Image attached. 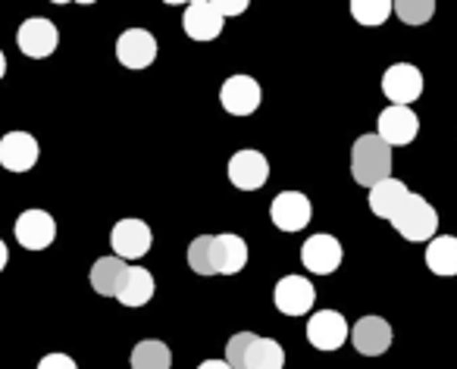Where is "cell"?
Instances as JSON below:
<instances>
[{
  "mask_svg": "<svg viewBox=\"0 0 457 369\" xmlns=\"http://www.w3.org/2000/svg\"><path fill=\"white\" fill-rule=\"evenodd\" d=\"M382 94L392 101V107H411L423 94V72L411 63H395L382 76Z\"/></svg>",
  "mask_w": 457,
  "mask_h": 369,
  "instance_id": "3957f363",
  "label": "cell"
},
{
  "mask_svg": "<svg viewBox=\"0 0 457 369\" xmlns=\"http://www.w3.org/2000/svg\"><path fill=\"white\" fill-rule=\"evenodd\" d=\"M270 217H273V226L282 232H301L313 217L311 198L301 192H282L273 198L270 204Z\"/></svg>",
  "mask_w": 457,
  "mask_h": 369,
  "instance_id": "9c48e42d",
  "label": "cell"
},
{
  "mask_svg": "<svg viewBox=\"0 0 457 369\" xmlns=\"http://www.w3.org/2000/svg\"><path fill=\"white\" fill-rule=\"evenodd\" d=\"M157 57V38L147 29H126L116 41V60L126 70H147Z\"/></svg>",
  "mask_w": 457,
  "mask_h": 369,
  "instance_id": "8fae6325",
  "label": "cell"
},
{
  "mask_svg": "<svg viewBox=\"0 0 457 369\" xmlns=\"http://www.w3.org/2000/svg\"><path fill=\"white\" fill-rule=\"evenodd\" d=\"M216 238V273L220 275H236L248 266V242L242 235L222 232Z\"/></svg>",
  "mask_w": 457,
  "mask_h": 369,
  "instance_id": "ac0fdd59",
  "label": "cell"
},
{
  "mask_svg": "<svg viewBox=\"0 0 457 369\" xmlns=\"http://www.w3.org/2000/svg\"><path fill=\"white\" fill-rule=\"evenodd\" d=\"M7 260H10V250H7V244L0 242V273L7 269Z\"/></svg>",
  "mask_w": 457,
  "mask_h": 369,
  "instance_id": "4dcf8cb0",
  "label": "cell"
},
{
  "mask_svg": "<svg viewBox=\"0 0 457 369\" xmlns=\"http://www.w3.org/2000/svg\"><path fill=\"white\" fill-rule=\"evenodd\" d=\"M7 76V57H4V51H0V78Z\"/></svg>",
  "mask_w": 457,
  "mask_h": 369,
  "instance_id": "1f68e13d",
  "label": "cell"
},
{
  "mask_svg": "<svg viewBox=\"0 0 457 369\" xmlns=\"http://www.w3.org/2000/svg\"><path fill=\"white\" fill-rule=\"evenodd\" d=\"M407 194L411 192H407V184L401 182V178H386V182L370 188V210L379 219H392L395 213L404 207Z\"/></svg>",
  "mask_w": 457,
  "mask_h": 369,
  "instance_id": "d6986e66",
  "label": "cell"
},
{
  "mask_svg": "<svg viewBox=\"0 0 457 369\" xmlns=\"http://www.w3.org/2000/svg\"><path fill=\"white\" fill-rule=\"evenodd\" d=\"M13 235L26 250H45L57 238V223H54V217L47 210H26L16 219Z\"/></svg>",
  "mask_w": 457,
  "mask_h": 369,
  "instance_id": "30bf717a",
  "label": "cell"
},
{
  "mask_svg": "<svg viewBox=\"0 0 457 369\" xmlns=\"http://www.w3.org/2000/svg\"><path fill=\"white\" fill-rule=\"evenodd\" d=\"M188 266L197 275H216V238L201 235L188 244Z\"/></svg>",
  "mask_w": 457,
  "mask_h": 369,
  "instance_id": "d4e9b609",
  "label": "cell"
},
{
  "mask_svg": "<svg viewBox=\"0 0 457 369\" xmlns=\"http://www.w3.org/2000/svg\"><path fill=\"white\" fill-rule=\"evenodd\" d=\"M16 45H20V51L32 60L51 57L60 45L57 26H54L51 20H45V16H32V20L22 22L20 32H16Z\"/></svg>",
  "mask_w": 457,
  "mask_h": 369,
  "instance_id": "277c9868",
  "label": "cell"
},
{
  "mask_svg": "<svg viewBox=\"0 0 457 369\" xmlns=\"http://www.w3.org/2000/svg\"><path fill=\"white\" fill-rule=\"evenodd\" d=\"M38 369H79V366H76V360L66 354H47V357H41Z\"/></svg>",
  "mask_w": 457,
  "mask_h": 369,
  "instance_id": "f1b7e54d",
  "label": "cell"
},
{
  "mask_svg": "<svg viewBox=\"0 0 457 369\" xmlns=\"http://www.w3.org/2000/svg\"><path fill=\"white\" fill-rule=\"evenodd\" d=\"M351 16L361 26H382L392 16V0H354L351 4Z\"/></svg>",
  "mask_w": 457,
  "mask_h": 369,
  "instance_id": "4316f807",
  "label": "cell"
},
{
  "mask_svg": "<svg viewBox=\"0 0 457 369\" xmlns=\"http://www.w3.org/2000/svg\"><path fill=\"white\" fill-rule=\"evenodd\" d=\"M342 244H338L336 235L329 232H320V235H311L301 248V263L311 269L313 275H329L342 266Z\"/></svg>",
  "mask_w": 457,
  "mask_h": 369,
  "instance_id": "8992f818",
  "label": "cell"
},
{
  "mask_svg": "<svg viewBox=\"0 0 457 369\" xmlns=\"http://www.w3.org/2000/svg\"><path fill=\"white\" fill-rule=\"evenodd\" d=\"M38 141L29 132H7L0 138V166L7 172H29L38 163Z\"/></svg>",
  "mask_w": 457,
  "mask_h": 369,
  "instance_id": "9a60e30c",
  "label": "cell"
},
{
  "mask_svg": "<svg viewBox=\"0 0 457 369\" xmlns=\"http://www.w3.org/2000/svg\"><path fill=\"white\" fill-rule=\"evenodd\" d=\"M273 300H276V310L286 313V316H304V313H311L317 291H313V285L304 275H286V279L276 282Z\"/></svg>",
  "mask_w": 457,
  "mask_h": 369,
  "instance_id": "5bb4252c",
  "label": "cell"
},
{
  "mask_svg": "<svg viewBox=\"0 0 457 369\" xmlns=\"http://www.w3.org/2000/svg\"><path fill=\"white\" fill-rule=\"evenodd\" d=\"M110 242H113V250L120 260H141L151 250L154 235H151V226L141 223V219H120L113 226Z\"/></svg>",
  "mask_w": 457,
  "mask_h": 369,
  "instance_id": "4fadbf2b",
  "label": "cell"
},
{
  "mask_svg": "<svg viewBox=\"0 0 457 369\" xmlns=\"http://www.w3.org/2000/svg\"><path fill=\"white\" fill-rule=\"evenodd\" d=\"M351 176L363 188L392 178V147L379 138V135H361L351 147Z\"/></svg>",
  "mask_w": 457,
  "mask_h": 369,
  "instance_id": "6da1fadb",
  "label": "cell"
},
{
  "mask_svg": "<svg viewBox=\"0 0 457 369\" xmlns=\"http://www.w3.org/2000/svg\"><path fill=\"white\" fill-rule=\"evenodd\" d=\"M417 132H420V119L411 107H388L379 113V128H376V135H379L388 147L411 144V141L417 138Z\"/></svg>",
  "mask_w": 457,
  "mask_h": 369,
  "instance_id": "2e32d148",
  "label": "cell"
},
{
  "mask_svg": "<svg viewBox=\"0 0 457 369\" xmlns=\"http://www.w3.org/2000/svg\"><path fill=\"white\" fill-rule=\"evenodd\" d=\"M392 13H398L404 26H423L436 13V0H395Z\"/></svg>",
  "mask_w": 457,
  "mask_h": 369,
  "instance_id": "484cf974",
  "label": "cell"
},
{
  "mask_svg": "<svg viewBox=\"0 0 457 369\" xmlns=\"http://www.w3.org/2000/svg\"><path fill=\"white\" fill-rule=\"evenodd\" d=\"M348 335H351L348 319L336 310L313 313L311 323H307V341H311L317 350H338L345 341H348Z\"/></svg>",
  "mask_w": 457,
  "mask_h": 369,
  "instance_id": "7c38bea8",
  "label": "cell"
},
{
  "mask_svg": "<svg viewBox=\"0 0 457 369\" xmlns=\"http://www.w3.org/2000/svg\"><path fill=\"white\" fill-rule=\"evenodd\" d=\"M222 20L226 16L220 13L216 0H191L188 7H185L182 29L191 41H213L222 32Z\"/></svg>",
  "mask_w": 457,
  "mask_h": 369,
  "instance_id": "52a82bcc",
  "label": "cell"
},
{
  "mask_svg": "<svg viewBox=\"0 0 457 369\" xmlns=\"http://www.w3.org/2000/svg\"><path fill=\"white\" fill-rule=\"evenodd\" d=\"M426 266L436 275H457V238L454 235H438L426 244Z\"/></svg>",
  "mask_w": 457,
  "mask_h": 369,
  "instance_id": "7402d4cb",
  "label": "cell"
},
{
  "mask_svg": "<svg viewBox=\"0 0 457 369\" xmlns=\"http://www.w3.org/2000/svg\"><path fill=\"white\" fill-rule=\"evenodd\" d=\"M197 369H232V366H228L226 360H204Z\"/></svg>",
  "mask_w": 457,
  "mask_h": 369,
  "instance_id": "f546056e",
  "label": "cell"
},
{
  "mask_svg": "<svg viewBox=\"0 0 457 369\" xmlns=\"http://www.w3.org/2000/svg\"><path fill=\"white\" fill-rule=\"evenodd\" d=\"M254 332H238V335L228 338L226 344V363L232 369H245V360H248V350L251 344H254Z\"/></svg>",
  "mask_w": 457,
  "mask_h": 369,
  "instance_id": "83f0119b",
  "label": "cell"
},
{
  "mask_svg": "<svg viewBox=\"0 0 457 369\" xmlns=\"http://www.w3.org/2000/svg\"><path fill=\"white\" fill-rule=\"evenodd\" d=\"M270 178V160L261 151H238L228 160V182L242 192H257Z\"/></svg>",
  "mask_w": 457,
  "mask_h": 369,
  "instance_id": "ba28073f",
  "label": "cell"
},
{
  "mask_svg": "<svg viewBox=\"0 0 457 369\" xmlns=\"http://www.w3.org/2000/svg\"><path fill=\"white\" fill-rule=\"evenodd\" d=\"M348 338L354 341L357 354L379 357L392 348V325H388L382 316H363L354 323V329H351Z\"/></svg>",
  "mask_w": 457,
  "mask_h": 369,
  "instance_id": "e0dca14e",
  "label": "cell"
},
{
  "mask_svg": "<svg viewBox=\"0 0 457 369\" xmlns=\"http://www.w3.org/2000/svg\"><path fill=\"white\" fill-rule=\"evenodd\" d=\"M132 369H172V350L163 341H138L132 348Z\"/></svg>",
  "mask_w": 457,
  "mask_h": 369,
  "instance_id": "cb8c5ba5",
  "label": "cell"
},
{
  "mask_svg": "<svg viewBox=\"0 0 457 369\" xmlns=\"http://www.w3.org/2000/svg\"><path fill=\"white\" fill-rule=\"evenodd\" d=\"M126 260H120V257H101V260L91 266V288H95L97 294H104V298H116V291H120L122 279H126Z\"/></svg>",
  "mask_w": 457,
  "mask_h": 369,
  "instance_id": "44dd1931",
  "label": "cell"
},
{
  "mask_svg": "<svg viewBox=\"0 0 457 369\" xmlns=\"http://www.w3.org/2000/svg\"><path fill=\"white\" fill-rule=\"evenodd\" d=\"M388 223H392L395 232H398L401 238H407V242H432L438 229V213L423 194H407L404 207H401Z\"/></svg>",
  "mask_w": 457,
  "mask_h": 369,
  "instance_id": "7a4b0ae2",
  "label": "cell"
},
{
  "mask_svg": "<svg viewBox=\"0 0 457 369\" xmlns=\"http://www.w3.org/2000/svg\"><path fill=\"white\" fill-rule=\"evenodd\" d=\"M286 366V350H282L279 341L273 338H254L248 350V360H245V369H282Z\"/></svg>",
  "mask_w": 457,
  "mask_h": 369,
  "instance_id": "603a6c76",
  "label": "cell"
},
{
  "mask_svg": "<svg viewBox=\"0 0 457 369\" xmlns=\"http://www.w3.org/2000/svg\"><path fill=\"white\" fill-rule=\"evenodd\" d=\"M263 101L261 85L251 76H228L220 88V103L232 116H251Z\"/></svg>",
  "mask_w": 457,
  "mask_h": 369,
  "instance_id": "5b68a950",
  "label": "cell"
},
{
  "mask_svg": "<svg viewBox=\"0 0 457 369\" xmlns=\"http://www.w3.org/2000/svg\"><path fill=\"white\" fill-rule=\"evenodd\" d=\"M151 298H154V275L145 266H129L126 279H122L120 291H116V300L122 307H145Z\"/></svg>",
  "mask_w": 457,
  "mask_h": 369,
  "instance_id": "ffe728a7",
  "label": "cell"
}]
</instances>
